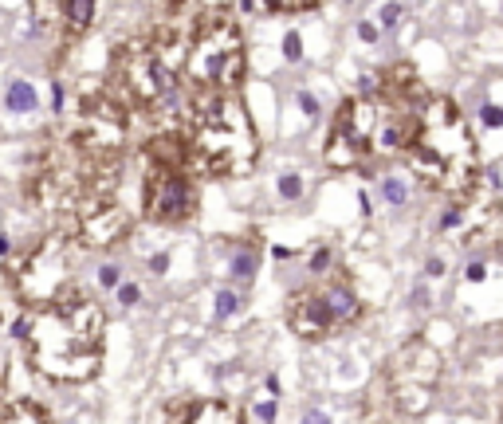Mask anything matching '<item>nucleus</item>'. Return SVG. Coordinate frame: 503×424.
Segmentation results:
<instances>
[{"label": "nucleus", "mask_w": 503, "mask_h": 424, "mask_svg": "<svg viewBox=\"0 0 503 424\" xmlns=\"http://www.w3.org/2000/svg\"><path fill=\"white\" fill-rule=\"evenodd\" d=\"M185 122L189 126L181 134L193 150V169H205L213 177H240L256 165V126L236 94L185 102Z\"/></svg>", "instance_id": "20e7f679"}, {"label": "nucleus", "mask_w": 503, "mask_h": 424, "mask_svg": "<svg viewBox=\"0 0 503 424\" xmlns=\"http://www.w3.org/2000/svg\"><path fill=\"white\" fill-rule=\"evenodd\" d=\"M385 196H389L393 204L405 201V189H401V181H385Z\"/></svg>", "instance_id": "4be33fe9"}, {"label": "nucleus", "mask_w": 503, "mask_h": 424, "mask_svg": "<svg viewBox=\"0 0 503 424\" xmlns=\"http://www.w3.org/2000/svg\"><path fill=\"white\" fill-rule=\"evenodd\" d=\"M299 102H303V111L307 114H315V99H311V94H299Z\"/></svg>", "instance_id": "bb28decb"}, {"label": "nucleus", "mask_w": 503, "mask_h": 424, "mask_svg": "<svg viewBox=\"0 0 503 424\" xmlns=\"http://www.w3.org/2000/svg\"><path fill=\"white\" fill-rule=\"evenodd\" d=\"M405 157L413 173L429 189H441L448 196H464L476 189L480 173V145L472 138L468 114L444 94H429L413 111L409 138H405Z\"/></svg>", "instance_id": "f03ea898"}, {"label": "nucleus", "mask_w": 503, "mask_h": 424, "mask_svg": "<svg viewBox=\"0 0 503 424\" xmlns=\"http://www.w3.org/2000/svg\"><path fill=\"white\" fill-rule=\"evenodd\" d=\"M99 283H103V287H118V267H114V263H106L103 272H99Z\"/></svg>", "instance_id": "aec40b11"}, {"label": "nucleus", "mask_w": 503, "mask_h": 424, "mask_svg": "<svg viewBox=\"0 0 503 424\" xmlns=\"http://www.w3.org/2000/svg\"><path fill=\"white\" fill-rule=\"evenodd\" d=\"M67 232L83 247H111V244H118V240L130 232V216H126V208H118V204H106V208H99V212H91V216H83V221H75Z\"/></svg>", "instance_id": "f8f14e48"}, {"label": "nucleus", "mask_w": 503, "mask_h": 424, "mask_svg": "<svg viewBox=\"0 0 503 424\" xmlns=\"http://www.w3.org/2000/svg\"><path fill=\"white\" fill-rule=\"evenodd\" d=\"M468 279H472V283L484 279V263H468Z\"/></svg>", "instance_id": "a878e982"}, {"label": "nucleus", "mask_w": 503, "mask_h": 424, "mask_svg": "<svg viewBox=\"0 0 503 424\" xmlns=\"http://www.w3.org/2000/svg\"><path fill=\"white\" fill-rule=\"evenodd\" d=\"M303 424H326V416H307Z\"/></svg>", "instance_id": "c85d7f7f"}, {"label": "nucleus", "mask_w": 503, "mask_h": 424, "mask_svg": "<svg viewBox=\"0 0 503 424\" xmlns=\"http://www.w3.org/2000/svg\"><path fill=\"white\" fill-rule=\"evenodd\" d=\"M4 106L16 114H32L35 106H40V94H35V87L28 83V79H16V83L9 87V94H4Z\"/></svg>", "instance_id": "dca6fc26"}, {"label": "nucleus", "mask_w": 503, "mask_h": 424, "mask_svg": "<svg viewBox=\"0 0 503 424\" xmlns=\"http://www.w3.org/2000/svg\"><path fill=\"white\" fill-rule=\"evenodd\" d=\"M480 118H484L487 126H503V111H499V106H484V111H480Z\"/></svg>", "instance_id": "412c9836"}, {"label": "nucleus", "mask_w": 503, "mask_h": 424, "mask_svg": "<svg viewBox=\"0 0 503 424\" xmlns=\"http://www.w3.org/2000/svg\"><path fill=\"white\" fill-rule=\"evenodd\" d=\"M413 114L397 111L377 94H354L338 106L331 130L323 142V157L334 169H362L374 157H389V153L405 150Z\"/></svg>", "instance_id": "39448f33"}, {"label": "nucleus", "mask_w": 503, "mask_h": 424, "mask_svg": "<svg viewBox=\"0 0 503 424\" xmlns=\"http://www.w3.org/2000/svg\"><path fill=\"white\" fill-rule=\"evenodd\" d=\"M456 228H464V236L476 240V244L503 252V204L487 177H480L472 193L456 196V204L441 216V232H456Z\"/></svg>", "instance_id": "9b49d317"}, {"label": "nucleus", "mask_w": 503, "mask_h": 424, "mask_svg": "<svg viewBox=\"0 0 503 424\" xmlns=\"http://www.w3.org/2000/svg\"><path fill=\"white\" fill-rule=\"evenodd\" d=\"M362 318V303L358 295L350 291V283L338 279H323L315 287H303L291 295L287 303V326L299 334V338H331L334 330L358 323Z\"/></svg>", "instance_id": "1a4fd4ad"}, {"label": "nucleus", "mask_w": 503, "mask_h": 424, "mask_svg": "<svg viewBox=\"0 0 503 424\" xmlns=\"http://www.w3.org/2000/svg\"><path fill=\"white\" fill-rule=\"evenodd\" d=\"M256 263H260V252L248 247V252H240L236 260H232V275H236V279H252V275H256Z\"/></svg>", "instance_id": "f3484780"}, {"label": "nucleus", "mask_w": 503, "mask_h": 424, "mask_svg": "<svg viewBox=\"0 0 503 424\" xmlns=\"http://www.w3.org/2000/svg\"><path fill=\"white\" fill-rule=\"evenodd\" d=\"M126 134H130L126 106L111 87H103V91H87L75 102L71 130L63 142L79 153H91V157H122Z\"/></svg>", "instance_id": "6e6552de"}, {"label": "nucleus", "mask_w": 503, "mask_h": 424, "mask_svg": "<svg viewBox=\"0 0 503 424\" xmlns=\"http://www.w3.org/2000/svg\"><path fill=\"white\" fill-rule=\"evenodd\" d=\"M16 334L24 338L32 369L55 385H83L103 369L106 311L79 287L32 306L20 318Z\"/></svg>", "instance_id": "f257e3e1"}, {"label": "nucleus", "mask_w": 503, "mask_h": 424, "mask_svg": "<svg viewBox=\"0 0 503 424\" xmlns=\"http://www.w3.org/2000/svg\"><path fill=\"white\" fill-rule=\"evenodd\" d=\"M83 252L71 232H52L48 240H40L35 247L16 255V267H12V295L20 306H43L60 299L63 291H71V255Z\"/></svg>", "instance_id": "423d86ee"}, {"label": "nucleus", "mask_w": 503, "mask_h": 424, "mask_svg": "<svg viewBox=\"0 0 503 424\" xmlns=\"http://www.w3.org/2000/svg\"><path fill=\"white\" fill-rule=\"evenodd\" d=\"M260 416H264V420H272V416H275V408H272V401H264V405H260Z\"/></svg>", "instance_id": "cd10ccee"}, {"label": "nucleus", "mask_w": 503, "mask_h": 424, "mask_svg": "<svg viewBox=\"0 0 503 424\" xmlns=\"http://www.w3.org/2000/svg\"><path fill=\"white\" fill-rule=\"evenodd\" d=\"M118 299H122V306L138 303V287H134V283H126V287H118Z\"/></svg>", "instance_id": "5701e85b"}, {"label": "nucleus", "mask_w": 503, "mask_h": 424, "mask_svg": "<svg viewBox=\"0 0 503 424\" xmlns=\"http://www.w3.org/2000/svg\"><path fill=\"white\" fill-rule=\"evenodd\" d=\"M216 311L232 314V311H236V295H232V291H221V295H216Z\"/></svg>", "instance_id": "6ab92c4d"}, {"label": "nucleus", "mask_w": 503, "mask_h": 424, "mask_svg": "<svg viewBox=\"0 0 503 424\" xmlns=\"http://www.w3.org/2000/svg\"><path fill=\"white\" fill-rule=\"evenodd\" d=\"M0 424H55L40 401H12L0 408Z\"/></svg>", "instance_id": "2eb2a0df"}, {"label": "nucleus", "mask_w": 503, "mask_h": 424, "mask_svg": "<svg viewBox=\"0 0 503 424\" xmlns=\"http://www.w3.org/2000/svg\"><path fill=\"white\" fill-rule=\"evenodd\" d=\"M280 193L291 201V196H299V193H303V181H299V177H283V181H280Z\"/></svg>", "instance_id": "a211bd4d"}, {"label": "nucleus", "mask_w": 503, "mask_h": 424, "mask_svg": "<svg viewBox=\"0 0 503 424\" xmlns=\"http://www.w3.org/2000/svg\"><path fill=\"white\" fill-rule=\"evenodd\" d=\"M197 177L189 169L150 165L142 185V212L154 224H185L197 216Z\"/></svg>", "instance_id": "9d476101"}, {"label": "nucleus", "mask_w": 503, "mask_h": 424, "mask_svg": "<svg viewBox=\"0 0 503 424\" xmlns=\"http://www.w3.org/2000/svg\"><path fill=\"white\" fill-rule=\"evenodd\" d=\"M165 424H244V408L228 397L177 401L165 416Z\"/></svg>", "instance_id": "ddd939ff"}, {"label": "nucleus", "mask_w": 503, "mask_h": 424, "mask_svg": "<svg viewBox=\"0 0 503 424\" xmlns=\"http://www.w3.org/2000/svg\"><path fill=\"white\" fill-rule=\"evenodd\" d=\"M244 71H248L244 32L232 20V9H201L177 71L181 99L185 102L228 99V94L240 91Z\"/></svg>", "instance_id": "7ed1b4c3"}, {"label": "nucleus", "mask_w": 503, "mask_h": 424, "mask_svg": "<svg viewBox=\"0 0 503 424\" xmlns=\"http://www.w3.org/2000/svg\"><path fill=\"white\" fill-rule=\"evenodd\" d=\"M94 12H99V9H94L91 0H67V4H60V12H55V16H60L63 35H67V40H75V35L87 32V24L94 20Z\"/></svg>", "instance_id": "4468645a"}, {"label": "nucleus", "mask_w": 503, "mask_h": 424, "mask_svg": "<svg viewBox=\"0 0 503 424\" xmlns=\"http://www.w3.org/2000/svg\"><path fill=\"white\" fill-rule=\"evenodd\" d=\"M111 91L142 111H162L170 102L181 99V87H177V75L162 63L150 40H130L114 51V75H111Z\"/></svg>", "instance_id": "0eeeda50"}, {"label": "nucleus", "mask_w": 503, "mask_h": 424, "mask_svg": "<svg viewBox=\"0 0 503 424\" xmlns=\"http://www.w3.org/2000/svg\"><path fill=\"white\" fill-rule=\"evenodd\" d=\"M358 35H362L366 43H374V40H377V28L370 24V20H362V24H358Z\"/></svg>", "instance_id": "b1692460"}, {"label": "nucleus", "mask_w": 503, "mask_h": 424, "mask_svg": "<svg viewBox=\"0 0 503 424\" xmlns=\"http://www.w3.org/2000/svg\"><path fill=\"white\" fill-rule=\"evenodd\" d=\"M287 55H291V60H299V35L295 32H287Z\"/></svg>", "instance_id": "393cba45"}]
</instances>
